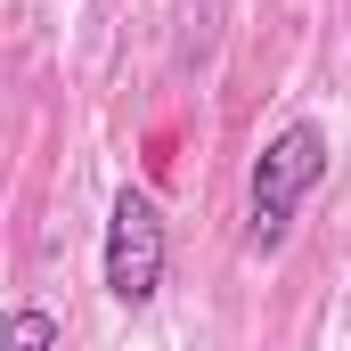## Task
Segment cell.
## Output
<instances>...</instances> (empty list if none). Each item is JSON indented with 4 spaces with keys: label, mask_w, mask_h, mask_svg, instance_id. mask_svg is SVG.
Here are the masks:
<instances>
[{
    "label": "cell",
    "mask_w": 351,
    "mask_h": 351,
    "mask_svg": "<svg viewBox=\"0 0 351 351\" xmlns=\"http://www.w3.org/2000/svg\"><path fill=\"white\" fill-rule=\"evenodd\" d=\"M319 172H327V123L294 114V123H278L262 139V156L245 172V245L254 254H278L286 245V229H294L302 196L319 188Z\"/></svg>",
    "instance_id": "6da1fadb"
},
{
    "label": "cell",
    "mask_w": 351,
    "mask_h": 351,
    "mask_svg": "<svg viewBox=\"0 0 351 351\" xmlns=\"http://www.w3.org/2000/svg\"><path fill=\"white\" fill-rule=\"evenodd\" d=\"M164 262H172V237H164V213H156V196L147 188H123L114 204H106V294L123 302V311H147L156 294H164Z\"/></svg>",
    "instance_id": "7a4b0ae2"
},
{
    "label": "cell",
    "mask_w": 351,
    "mask_h": 351,
    "mask_svg": "<svg viewBox=\"0 0 351 351\" xmlns=\"http://www.w3.org/2000/svg\"><path fill=\"white\" fill-rule=\"evenodd\" d=\"M49 343H58V319H49V311H8L0 351H49Z\"/></svg>",
    "instance_id": "3957f363"
}]
</instances>
